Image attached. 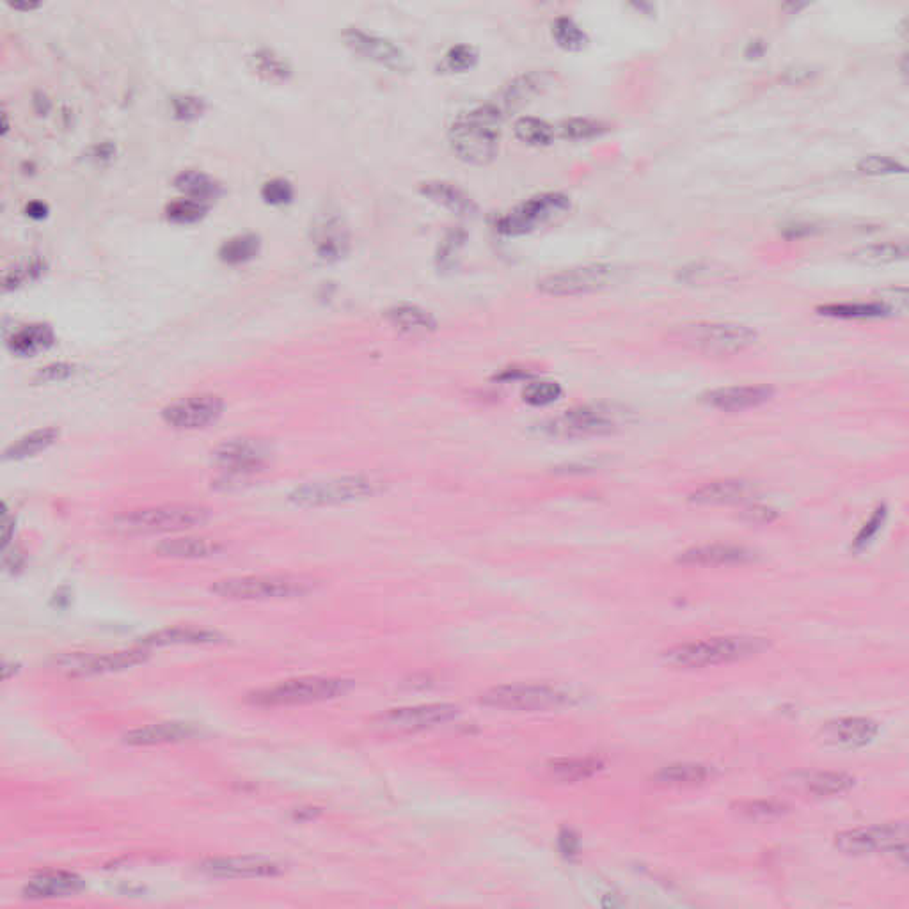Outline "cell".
<instances>
[{"instance_id":"cell-1","label":"cell","mask_w":909,"mask_h":909,"mask_svg":"<svg viewBox=\"0 0 909 909\" xmlns=\"http://www.w3.org/2000/svg\"><path fill=\"white\" fill-rule=\"evenodd\" d=\"M505 114L494 102L462 112L450 127V143L459 159L485 166L496 159Z\"/></svg>"},{"instance_id":"cell-2","label":"cell","mask_w":909,"mask_h":909,"mask_svg":"<svg viewBox=\"0 0 909 909\" xmlns=\"http://www.w3.org/2000/svg\"><path fill=\"white\" fill-rule=\"evenodd\" d=\"M767 649L769 641L759 636H720L673 645L664 650L663 661L677 670H700L744 661L759 656Z\"/></svg>"},{"instance_id":"cell-3","label":"cell","mask_w":909,"mask_h":909,"mask_svg":"<svg viewBox=\"0 0 909 909\" xmlns=\"http://www.w3.org/2000/svg\"><path fill=\"white\" fill-rule=\"evenodd\" d=\"M633 419V412L622 405L585 404L572 407L560 416L547 419L540 425V432L554 439H588L615 434L627 427Z\"/></svg>"},{"instance_id":"cell-4","label":"cell","mask_w":909,"mask_h":909,"mask_svg":"<svg viewBox=\"0 0 909 909\" xmlns=\"http://www.w3.org/2000/svg\"><path fill=\"white\" fill-rule=\"evenodd\" d=\"M318 581L299 574H263L238 576L215 581L210 592L219 599L233 602L286 601L315 592Z\"/></svg>"},{"instance_id":"cell-5","label":"cell","mask_w":909,"mask_h":909,"mask_svg":"<svg viewBox=\"0 0 909 909\" xmlns=\"http://www.w3.org/2000/svg\"><path fill=\"white\" fill-rule=\"evenodd\" d=\"M210 521V510L198 505H160L137 508L118 515L112 528L119 535H159L192 530Z\"/></svg>"},{"instance_id":"cell-6","label":"cell","mask_w":909,"mask_h":909,"mask_svg":"<svg viewBox=\"0 0 909 909\" xmlns=\"http://www.w3.org/2000/svg\"><path fill=\"white\" fill-rule=\"evenodd\" d=\"M350 680L338 677H301L279 682L270 688L258 689L247 695V704L253 707H292V705L318 704L345 695Z\"/></svg>"},{"instance_id":"cell-7","label":"cell","mask_w":909,"mask_h":909,"mask_svg":"<svg viewBox=\"0 0 909 909\" xmlns=\"http://www.w3.org/2000/svg\"><path fill=\"white\" fill-rule=\"evenodd\" d=\"M384 485L377 478L366 475L338 476L317 480L295 487L288 494V501L297 508H322V506L347 505L354 501L373 498L382 492Z\"/></svg>"},{"instance_id":"cell-8","label":"cell","mask_w":909,"mask_h":909,"mask_svg":"<svg viewBox=\"0 0 909 909\" xmlns=\"http://www.w3.org/2000/svg\"><path fill=\"white\" fill-rule=\"evenodd\" d=\"M675 340L684 347L705 356H736L757 343V332L743 324L732 322H698L682 325L673 332Z\"/></svg>"},{"instance_id":"cell-9","label":"cell","mask_w":909,"mask_h":909,"mask_svg":"<svg viewBox=\"0 0 909 909\" xmlns=\"http://www.w3.org/2000/svg\"><path fill=\"white\" fill-rule=\"evenodd\" d=\"M480 702L505 711H553L574 704L576 695L549 684H505L483 691Z\"/></svg>"},{"instance_id":"cell-10","label":"cell","mask_w":909,"mask_h":909,"mask_svg":"<svg viewBox=\"0 0 909 909\" xmlns=\"http://www.w3.org/2000/svg\"><path fill=\"white\" fill-rule=\"evenodd\" d=\"M908 823L876 824L867 828L840 831L835 837V847L847 856L870 854H895L906 862L908 856Z\"/></svg>"},{"instance_id":"cell-11","label":"cell","mask_w":909,"mask_h":909,"mask_svg":"<svg viewBox=\"0 0 909 909\" xmlns=\"http://www.w3.org/2000/svg\"><path fill=\"white\" fill-rule=\"evenodd\" d=\"M569 210L570 198L562 192L538 194L499 217L496 230L505 237H522L562 219Z\"/></svg>"},{"instance_id":"cell-12","label":"cell","mask_w":909,"mask_h":909,"mask_svg":"<svg viewBox=\"0 0 909 909\" xmlns=\"http://www.w3.org/2000/svg\"><path fill=\"white\" fill-rule=\"evenodd\" d=\"M270 459H272L270 444L251 437L224 441L212 451L215 466L221 469L222 476L228 482L247 480L258 475L269 466Z\"/></svg>"},{"instance_id":"cell-13","label":"cell","mask_w":909,"mask_h":909,"mask_svg":"<svg viewBox=\"0 0 909 909\" xmlns=\"http://www.w3.org/2000/svg\"><path fill=\"white\" fill-rule=\"evenodd\" d=\"M459 714L460 709L457 705H416V707H402V709L382 712L379 716H375L370 723H372V728L379 732H386V734H411V732H421V730L450 723Z\"/></svg>"},{"instance_id":"cell-14","label":"cell","mask_w":909,"mask_h":909,"mask_svg":"<svg viewBox=\"0 0 909 909\" xmlns=\"http://www.w3.org/2000/svg\"><path fill=\"white\" fill-rule=\"evenodd\" d=\"M150 659V650L135 647L130 650H116V652H100V654H66L59 657L57 668L66 673L68 677H95L130 670L134 666L146 663Z\"/></svg>"},{"instance_id":"cell-15","label":"cell","mask_w":909,"mask_h":909,"mask_svg":"<svg viewBox=\"0 0 909 909\" xmlns=\"http://www.w3.org/2000/svg\"><path fill=\"white\" fill-rule=\"evenodd\" d=\"M617 270L611 265H585L558 270L538 281V290L554 297L581 295L602 290L613 283Z\"/></svg>"},{"instance_id":"cell-16","label":"cell","mask_w":909,"mask_h":909,"mask_svg":"<svg viewBox=\"0 0 909 909\" xmlns=\"http://www.w3.org/2000/svg\"><path fill=\"white\" fill-rule=\"evenodd\" d=\"M224 412L221 396L196 395L187 396L167 405L162 411V419L167 427L176 430H199L214 425Z\"/></svg>"},{"instance_id":"cell-17","label":"cell","mask_w":909,"mask_h":909,"mask_svg":"<svg viewBox=\"0 0 909 909\" xmlns=\"http://www.w3.org/2000/svg\"><path fill=\"white\" fill-rule=\"evenodd\" d=\"M199 872L217 879L276 878L285 865L265 856H221L198 863Z\"/></svg>"},{"instance_id":"cell-18","label":"cell","mask_w":909,"mask_h":909,"mask_svg":"<svg viewBox=\"0 0 909 909\" xmlns=\"http://www.w3.org/2000/svg\"><path fill=\"white\" fill-rule=\"evenodd\" d=\"M343 40L356 56L366 61L386 66L393 72H407L411 68V61L404 50L388 38L350 27L343 32Z\"/></svg>"},{"instance_id":"cell-19","label":"cell","mask_w":909,"mask_h":909,"mask_svg":"<svg viewBox=\"0 0 909 909\" xmlns=\"http://www.w3.org/2000/svg\"><path fill=\"white\" fill-rule=\"evenodd\" d=\"M879 734V725L870 718H840L821 728V741L842 750H856L872 743Z\"/></svg>"},{"instance_id":"cell-20","label":"cell","mask_w":909,"mask_h":909,"mask_svg":"<svg viewBox=\"0 0 909 909\" xmlns=\"http://www.w3.org/2000/svg\"><path fill=\"white\" fill-rule=\"evenodd\" d=\"M856 778L842 771H807L789 780V787L810 798H833L851 791Z\"/></svg>"},{"instance_id":"cell-21","label":"cell","mask_w":909,"mask_h":909,"mask_svg":"<svg viewBox=\"0 0 909 909\" xmlns=\"http://www.w3.org/2000/svg\"><path fill=\"white\" fill-rule=\"evenodd\" d=\"M224 641H226V636L214 629L194 627V625H176V627H167V629H160V631L144 636L137 645L151 650L160 649V647H176V645H219Z\"/></svg>"},{"instance_id":"cell-22","label":"cell","mask_w":909,"mask_h":909,"mask_svg":"<svg viewBox=\"0 0 909 909\" xmlns=\"http://www.w3.org/2000/svg\"><path fill=\"white\" fill-rule=\"evenodd\" d=\"M775 395L769 386H730L718 388L704 395L705 404L723 412H741L766 404Z\"/></svg>"},{"instance_id":"cell-23","label":"cell","mask_w":909,"mask_h":909,"mask_svg":"<svg viewBox=\"0 0 909 909\" xmlns=\"http://www.w3.org/2000/svg\"><path fill=\"white\" fill-rule=\"evenodd\" d=\"M201 736V730L192 723L183 721H166L148 727L134 728L123 736V743L128 746H162V744L183 743Z\"/></svg>"},{"instance_id":"cell-24","label":"cell","mask_w":909,"mask_h":909,"mask_svg":"<svg viewBox=\"0 0 909 909\" xmlns=\"http://www.w3.org/2000/svg\"><path fill=\"white\" fill-rule=\"evenodd\" d=\"M86 888L84 879L72 874V872H45L36 878H32L24 886L22 894L25 899L32 901H43V899H63V897H72L77 895Z\"/></svg>"},{"instance_id":"cell-25","label":"cell","mask_w":909,"mask_h":909,"mask_svg":"<svg viewBox=\"0 0 909 909\" xmlns=\"http://www.w3.org/2000/svg\"><path fill=\"white\" fill-rule=\"evenodd\" d=\"M753 560V553L744 547L730 544L691 547L680 554L677 562L691 567H723V565H744Z\"/></svg>"},{"instance_id":"cell-26","label":"cell","mask_w":909,"mask_h":909,"mask_svg":"<svg viewBox=\"0 0 909 909\" xmlns=\"http://www.w3.org/2000/svg\"><path fill=\"white\" fill-rule=\"evenodd\" d=\"M549 86V77L542 72H528L517 75L515 79L510 80L501 91L498 98L492 102L498 105L505 116L510 111L519 109L522 105L530 103L535 96L540 95L546 87Z\"/></svg>"},{"instance_id":"cell-27","label":"cell","mask_w":909,"mask_h":909,"mask_svg":"<svg viewBox=\"0 0 909 909\" xmlns=\"http://www.w3.org/2000/svg\"><path fill=\"white\" fill-rule=\"evenodd\" d=\"M419 192L430 199L435 205L443 206L450 210L451 214L460 215V217H473L478 212V205L475 199L467 194L466 190L460 189L455 183L443 182V180H430L419 185Z\"/></svg>"},{"instance_id":"cell-28","label":"cell","mask_w":909,"mask_h":909,"mask_svg":"<svg viewBox=\"0 0 909 909\" xmlns=\"http://www.w3.org/2000/svg\"><path fill=\"white\" fill-rule=\"evenodd\" d=\"M755 494L750 482L744 480H716L698 487L689 494V501L696 505H734L743 503Z\"/></svg>"},{"instance_id":"cell-29","label":"cell","mask_w":909,"mask_h":909,"mask_svg":"<svg viewBox=\"0 0 909 909\" xmlns=\"http://www.w3.org/2000/svg\"><path fill=\"white\" fill-rule=\"evenodd\" d=\"M313 246L318 258L340 261L350 249V235L340 219H325L313 230Z\"/></svg>"},{"instance_id":"cell-30","label":"cell","mask_w":909,"mask_h":909,"mask_svg":"<svg viewBox=\"0 0 909 909\" xmlns=\"http://www.w3.org/2000/svg\"><path fill=\"white\" fill-rule=\"evenodd\" d=\"M221 551V542L206 537L166 538L155 547V554H159L162 558H178V560L210 558Z\"/></svg>"},{"instance_id":"cell-31","label":"cell","mask_w":909,"mask_h":909,"mask_svg":"<svg viewBox=\"0 0 909 909\" xmlns=\"http://www.w3.org/2000/svg\"><path fill=\"white\" fill-rule=\"evenodd\" d=\"M714 778V769L707 764H698V762H680L672 764L657 771L652 776V782L659 787H670V789H680V787H698L704 783L711 782Z\"/></svg>"},{"instance_id":"cell-32","label":"cell","mask_w":909,"mask_h":909,"mask_svg":"<svg viewBox=\"0 0 909 909\" xmlns=\"http://www.w3.org/2000/svg\"><path fill=\"white\" fill-rule=\"evenodd\" d=\"M56 341L52 327L45 324L25 325L9 338V350L20 357L38 356Z\"/></svg>"},{"instance_id":"cell-33","label":"cell","mask_w":909,"mask_h":909,"mask_svg":"<svg viewBox=\"0 0 909 909\" xmlns=\"http://www.w3.org/2000/svg\"><path fill=\"white\" fill-rule=\"evenodd\" d=\"M389 324L407 334H428L437 329V320L427 309L414 304H398L386 311Z\"/></svg>"},{"instance_id":"cell-34","label":"cell","mask_w":909,"mask_h":909,"mask_svg":"<svg viewBox=\"0 0 909 909\" xmlns=\"http://www.w3.org/2000/svg\"><path fill=\"white\" fill-rule=\"evenodd\" d=\"M602 769H604V762L597 757L556 759L547 764V775L558 782L574 783L599 775Z\"/></svg>"},{"instance_id":"cell-35","label":"cell","mask_w":909,"mask_h":909,"mask_svg":"<svg viewBox=\"0 0 909 909\" xmlns=\"http://www.w3.org/2000/svg\"><path fill=\"white\" fill-rule=\"evenodd\" d=\"M59 435H61V432L54 427L32 430V432L20 437L18 441L6 448L4 460H24L29 459V457H36L41 451L48 450L50 446H54L57 443V439H59Z\"/></svg>"},{"instance_id":"cell-36","label":"cell","mask_w":909,"mask_h":909,"mask_svg":"<svg viewBox=\"0 0 909 909\" xmlns=\"http://www.w3.org/2000/svg\"><path fill=\"white\" fill-rule=\"evenodd\" d=\"M251 70L260 79L274 82V84L286 82L292 77L290 64L286 63L283 57L276 54L274 50H270V48H261V50L254 52L253 56H251Z\"/></svg>"},{"instance_id":"cell-37","label":"cell","mask_w":909,"mask_h":909,"mask_svg":"<svg viewBox=\"0 0 909 909\" xmlns=\"http://www.w3.org/2000/svg\"><path fill=\"white\" fill-rule=\"evenodd\" d=\"M174 187L187 194L189 199H196L201 203H206L210 199H215L221 194V185L215 182L214 178L198 171H183L174 178Z\"/></svg>"},{"instance_id":"cell-38","label":"cell","mask_w":909,"mask_h":909,"mask_svg":"<svg viewBox=\"0 0 909 909\" xmlns=\"http://www.w3.org/2000/svg\"><path fill=\"white\" fill-rule=\"evenodd\" d=\"M908 256V247L906 244L899 242H879V244H870V246L858 249L856 253L851 254V258L862 265L878 267V265H888V263H897V261L906 260Z\"/></svg>"},{"instance_id":"cell-39","label":"cell","mask_w":909,"mask_h":909,"mask_svg":"<svg viewBox=\"0 0 909 909\" xmlns=\"http://www.w3.org/2000/svg\"><path fill=\"white\" fill-rule=\"evenodd\" d=\"M261 240L256 235H238L230 238L219 249V258L228 265H242L260 254Z\"/></svg>"},{"instance_id":"cell-40","label":"cell","mask_w":909,"mask_h":909,"mask_svg":"<svg viewBox=\"0 0 909 909\" xmlns=\"http://www.w3.org/2000/svg\"><path fill=\"white\" fill-rule=\"evenodd\" d=\"M514 134L522 143L530 146H547L553 143L556 135V128L547 123L546 119L530 118L524 116L514 123Z\"/></svg>"},{"instance_id":"cell-41","label":"cell","mask_w":909,"mask_h":909,"mask_svg":"<svg viewBox=\"0 0 909 909\" xmlns=\"http://www.w3.org/2000/svg\"><path fill=\"white\" fill-rule=\"evenodd\" d=\"M553 38L558 47L567 50V52H581L588 47L590 38L581 27H579L569 16H560L556 18L553 24Z\"/></svg>"},{"instance_id":"cell-42","label":"cell","mask_w":909,"mask_h":909,"mask_svg":"<svg viewBox=\"0 0 909 909\" xmlns=\"http://www.w3.org/2000/svg\"><path fill=\"white\" fill-rule=\"evenodd\" d=\"M734 814L741 815L744 819L762 821V819H775L789 812V807L773 799H743L732 803Z\"/></svg>"},{"instance_id":"cell-43","label":"cell","mask_w":909,"mask_h":909,"mask_svg":"<svg viewBox=\"0 0 909 909\" xmlns=\"http://www.w3.org/2000/svg\"><path fill=\"white\" fill-rule=\"evenodd\" d=\"M819 313L821 315H826V317L833 318H860V320H865V318H883L888 317L886 309L879 304V302H844V304H828V306H823L819 308Z\"/></svg>"},{"instance_id":"cell-44","label":"cell","mask_w":909,"mask_h":909,"mask_svg":"<svg viewBox=\"0 0 909 909\" xmlns=\"http://www.w3.org/2000/svg\"><path fill=\"white\" fill-rule=\"evenodd\" d=\"M554 128H556V135H560L563 139H570V141L593 139L608 130L602 121L590 118L563 119L562 123Z\"/></svg>"},{"instance_id":"cell-45","label":"cell","mask_w":909,"mask_h":909,"mask_svg":"<svg viewBox=\"0 0 909 909\" xmlns=\"http://www.w3.org/2000/svg\"><path fill=\"white\" fill-rule=\"evenodd\" d=\"M47 270V263L40 258H32L31 261L18 263L13 269L6 272L4 276V290H16L20 286L29 285L32 281L40 279Z\"/></svg>"},{"instance_id":"cell-46","label":"cell","mask_w":909,"mask_h":909,"mask_svg":"<svg viewBox=\"0 0 909 909\" xmlns=\"http://www.w3.org/2000/svg\"><path fill=\"white\" fill-rule=\"evenodd\" d=\"M208 212L206 203L196 201V199H178L166 206V217L176 224H192L205 217Z\"/></svg>"},{"instance_id":"cell-47","label":"cell","mask_w":909,"mask_h":909,"mask_svg":"<svg viewBox=\"0 0 909 909\" xmlns=\"http://www.w3.org/2000/svg\"><path fill=\"white\" fill-rule=\"evenodd\" d=\"M563 389L558 382L551 380H540V382H531L522 391V400L533 407H546L560 400Z\"/></svg>"},{"instance_id":"cell-48","label":"cell","mask_w":909,"mask_h":909,"mask_svg":"<svg viewBox=\"0 0 909 909\" xmlns=\"http://www.w3.org/2000/svg\"><path fill=\"white\" fill-rule=\"evenodd\" d=\"M858 171L867 176H888L906 173V166L886 155H869L858 162Z\"/></svg>"},{"instance_id":"cell-49","label":"cell","mask_w":909,"mask_h":909,"mask_svg":"<svg viewBox=\"0 0 909 909\" xmlns=\"http://www.w3.org/2000/svg\"><path fill=\"white\" fill-rule=\"evenodd\" d=\"M478 63V50L471 45H455L444 56V66L450 72H469Z\"/></svg>"},{"instance_id":"cell-50","label":"cell","mask_w":909,"mask_h":909,"mask_svg":"<svg viewBox=\"0 0 909 909\" xmlns=\"http://www.w3.org/2000/svg\"><path fill=\"white\" fill-rule=\"evenodd\" d=\"M293 196H295V192H293L292 183L283 178H274L270 182L263 183V187H261V198L269 205H288V203H292Z\"/></svg>"},{"instance_id":"cell-51","label":"cell","mask_w":909,"mask_h":909,"mask_svg":"<svg viewBox=\"0 0 909 909\" xmlns=\"http://www.w3.org/2000/svg\"><path fill=\"white\" fill-rule=\"evenodd\" d=\"M173 105L174 116L182 121H192L198 119L206 111V103L203 98L190 95L173 96L171 100Z\"/></svg>"},{"instance_id":"cell-52","label":"cell","mask_w":909,"mask_h":909,"mask_svg":"<svg viewBox=\"0 0 909 909\" xmlns=\"http://www.w3.org/2000/svg\"><path fill=\"white\" fill-rule=\"evenodd\" d=\"M886 519V506H878L874 510V514L870 515L869 521L863 524L862 531L858 533V537L854 540V551H863L865 547L869 546L870 542L876 538L879 530L883 528Z\"/></svg>"},{"instance_id":"cell-53","label":"cell","mask_w":909,"mask_h":909,"mask_svg":"<svg viewBox=\"0 0 909 909\" xmlns=\"http://www.w3.org/2000/svg\"><path fill=\"white\" fill-rule=\"evenodd\" d=\"M879 304L886 309L888 315L906 313L908 309V292L906 288H888L879 293Z\"/></svg>"},{"instance_id":"cell-54","label":"cell","mask_w":909,"mask_h":909,"mask_svg":"<svg viewBox=\"0 0 909 909\" xmlns=\"http://www.w3.org/2000/svg\"><path fill=\"white\" fill-rule=\"evenodd\" d=\"M73 373H75V366L72 364H50V366L41 368L40 372L36 373L34 380L36 382H61V380L70 379Z\"/></svg>"},{"instance_id":"cell-55","label":"cell","mask_w":909,"mask_h":909,"mask_svg":"<svg viewBox=\"0 0 909 909\" xmlns=\"http://www.w3.org/2000/svg\"><path fill=\"white\" fill-rule=\"evenodd\" d=\"M776 517L778 514L769 506H748L743 512L744 521L751 522V524H769V522L775 521Z\"/></svg>"},{"instance_id":"cell-56","label":"cell","mask_w":909,"mask_h":909,"mask_svg":"<svg viewBox=\"0 0 909 909\" xmlns=\"http://www.w3.org/2000/svg\"><path fill=\"white\" fill-rule=\"evenodd\" d=\"M560 849L565 856H574L579 851V840L570 830L562 831L560 835Z\"/></svg>"},{"instance_id":"cell-57","label":"cell","mask_w":909,"mask_h":909,"mask_svg":"<svg viewBox=\"0 0 909 909\" xmlns=\"http://www.w3.org/2000/svg\"><path fill=\"white\" fill-rule=\"evenodd\" d=\"M766 50V41L753 40L748 43V47L744 50V56L748 57V59H760L766 54Z\"/></svg>"},{"instance_id":"cell-58","label":"cell","mask_w":909,"mask_h":909,"mask_svg":"<svg viewBox=\"0 0 909 909\" xmlns=\"http://www.w3.org/2000/svg\"><path fill=\"white\" fill-rule=\"evenodd\" d=\"M787 82L789 84H805L808 80H812V72L808 70H794V72H787Z\"/></svg>"},{"instance_id":"cell-59","label":"cell","mask_w":909,"mask_h":909,"mask_svg":"<svg viewBox=\"0 0 909 909\" xmlns=\"http://www.w3.org/2000/svg\"><path fill=\"white\" fill-rule=\"evenodd\" d=\"M47 214V205H43L40 201H32L31 205L27 206V215L32 219H43V217H47Z\"/></svg>"},{"instance_id":"cell-60","label":"cell","mask_w":909,"mask_h":909,"mask_svg":"<svg viewBox=\"0 0 909 909\" xmlns=\"http://www.w3.org/2000/svg\"><path fill=\"white\" fill-rule=\"evenodd\" d=\"M13 524H15V517L11 519L8 514V508H6V514H4V547L9 546V540H11V531H13Z\"/></svg>"},{"instance_id":"cell-61","label":"cell","mask_w":909,"mask_h":909,"mask_svg":"<svg viewBox=\"0 0 909 909\" xmlns=\"http://www.w3.org/2000/svg\"><path fill=\"white\" fill-rule=\"evenodd\" d=\"M11 8L18 9V11H32V9L40 8V4L36 2H29V4H11Z\"/></svg>"}]
</instances>
